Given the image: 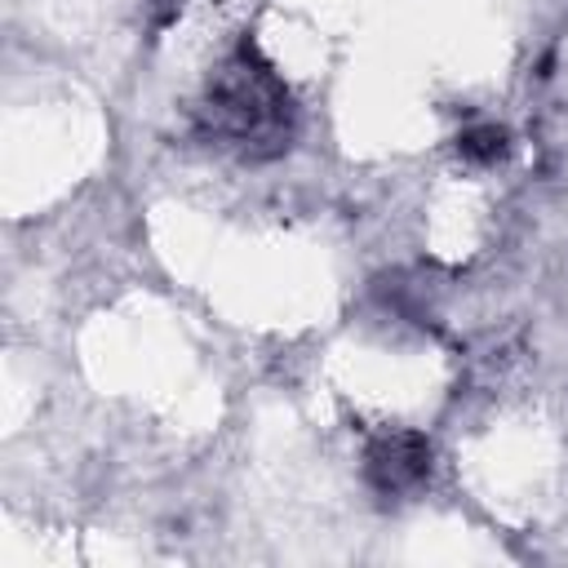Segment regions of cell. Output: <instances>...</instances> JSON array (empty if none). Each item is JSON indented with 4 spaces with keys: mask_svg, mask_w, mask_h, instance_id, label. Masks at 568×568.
<instances>
[{
    "mask_svg": "<svg viewBox=\"0 0 568 568\" xmlns=\"http://www.w3.org/2000/svg\"><path fill=\"white\" fill-rule=\"evenodd\" d=\"M195 133L240 160H275L293 146V93L253 40H240L235 53L209 75L195 106Z\"/></svg>",
    "mask_w": 568,
    "mask_h": 568,
    "instance_id": "1",
    "label": "cell"
},
{
    "mask_svg": "<svg viewBox=\"0 0 568 568\" xmlns=\"http://www.w3.org/2000/svg\"><path fill=\"white\" fill-rule=\"evenodd\" d=\"M435 448L422 430H382L364 448V479L382 497H408L430 479Z\"/></svg>",
    "mask_w": 568,
    "mask_h": 568,
    "instance_id": "2",
    "label": "cell"
},
{
    "mask_svg": "<svg viewBox=\"0 0 568 568\" xmlns=\"http://www.w3.org/2000/svg\"><path fill=\"white\" fill-rule=\"evenodd\" d=\"M457 151L466 160H475V164H493V160L506 155V129L501 124H475V129H466L457 138Z\"/></svg>",
    "mask_w": 568,
    "mask_h": 568,
    "instance_id": "3",
    "label": "cell"
}]
</instances>
